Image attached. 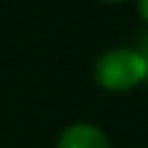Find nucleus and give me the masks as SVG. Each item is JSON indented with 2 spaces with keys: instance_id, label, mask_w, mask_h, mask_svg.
<instances>
[{
  "instance_id": "3",
  "label": "nucleus",
  "mask_w": 148,
  "mask_h": 148,
  "mask_svg": "<svg viewBox=\"0 0 148 148\" xmlns=\"http://www.w3.org/2000/svg\"><path fill=\"white\" fill-rule=\"evenodd\" d=\"M138 53H140V58H143V66H145V85H148V32L140 37V42L135 45Z\"/></svg>"
},
{
  "instance_id": "4",
  "label": "nucleus",
  "mask_w": 148,
  "mask_h": 148,
  "mask_svg": "<svg viewBox=\"0 0 148 148\" xmlns=\"http://www.w3.org/2000/svg\"><path fill=\"white\" fill-rule=\"evenodd\" d=\"M138 13H140V18L148 24V0H138Z\"/></svg>"
},
{
  "instance_id": "1",
  "label": "nucleus",
  "mask_w": 148,
  "mask_h": 148,
  "mask_svg": "<svg viewBox=\"0 0 148 148\" xmlns=\"http://www.w3.org/2000/svg\"><path fill=\"white\" fill-rule=\"evenodd\" d=\"M92 79L101 90L114 92V95H124L145 85V66L138 48L116 45L98 53L92 64Z\"/></svg>"
},
{
  "instance_id": "5",
  "label": "nucleus",
  "mask_w": 148,
  "mask_h": 148,
  "mask_svg": "<svg viewBox=\"0 0 148 148\" xmlns=\"http://www.w3.org/2000/svg\"><path fill=\"white\" fill-rule=\"evenodd\" d=\"M101 3H108V5H119V3H124V0H101Z\"/></svg>"
},
{
  "instance_id": "2",
  "label": "nucleus",
  "mask_w": 148,
  "mask_h": 148,
  "mask_svg": "<svg viewBox=\"0 0 148 148\" xmlns=\"http://www.w3.org/2000/svg\"><path fill=\"white\" fill-rule=\"evenodd\" d=\"M56 148H111V138L106 130L98 127L95 122H71L66 124L58 138H56Z\"/></svg>"
}]
</instances>
